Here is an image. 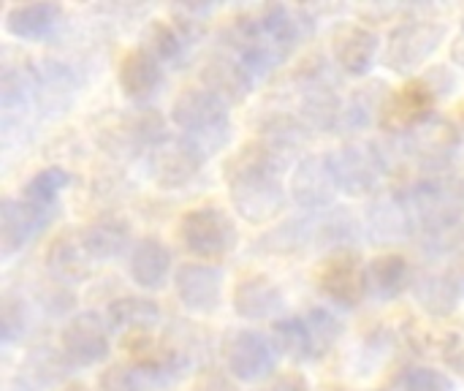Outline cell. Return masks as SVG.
Listing matches in <instances>:
<instances>
[{
    "label": "cell",
    "instance_id": "4dcf8cb0",
    "mask_svg": "<svg viewBox=\"0 0 464 391\" xmlns=\"http://www.w3.org/2000/svg\"><path fill=\"white\" fill-rule=\"evenodd\" d=\"M139 46L152 54L163 68L166 65H182L188 52H190V41L182 35V30L171 22V19H150L139 35Z\"/></svg>",
    "mask_w": 464,
    "mask_h": 391
},
{
    "label": "cell",
    "instance_id": "ba28073f",
    "mask_svg": "<svg viewBox=\"0 0 464 391\" xmlns=\"http://www.w3.org/2000/svg\"><path fill=\"white\" fill-rule=\"evenodd\" d=\"M147 174L160 191H185L193 185L207 166V158L179 133H169L160 139L147 155Z\"/></svg>",
    "mask_w": 464,
    "mask_h": 391
},
{
    "label": "cell",
    "instance_id": "484cf974",
    "mask_svg": "<svg viewBox=\"0 0 464 391\" xmlns=\"http://www.w3.org/2000/svg\"><path fill=\"white\" fill-rule=\"evenodd\" d=\"M71 370L73 367L63 357L60 346H35L24 357L19 376L11 381L8 391H46L63 384Z\"/></svg>",
    "mask_w": 464,
    "mask_h": 391
},
{
    "label": "cell",
    "instance_id": "5b68a950",
    "mask_svg": "<svg viewBox=\"0 0 464 391\" xmlns=\"http://www.w3.org/2000/svg\"><path fill=\"white\" fill-rule=\"evenodd\" d=\"M177 237L182 248L204 264L228 259L239 245V231H237L234 218L223 207H215V204L188 210L179 218Z\"/></svg>",
    "mask_w": 464,
    "mask_h": 391
},
{
    "label": "cell",
    "instance_id": "b9f144b4",
    "mask_svg": "<svg viewBox=\"0 0 464 391\" xmlns=\"http://www.w3.org/2000/svg\"><path fill=\"white\" fill-rule=\"evenodd\" d=\"M443 359H446L457 373H462L464 376V346L459 337L451 335V337L443 340Z\"/></svg>",
    "mask_w": 464,
    "mask_h": 391
},
{
    "label": "cell",
    "instance_id": "d6a6232c",
    "mask_svg": "<svg viewBox=\"0 0 464 391\" xmlns=\"http://www.w3.org/2000/svg\"><path fill=\"white\" fill-rule=\"evenodd\" d=\"M272 343L277 348L280 357L304 365V362H318L315 359V343H313V332L304 316H285L277 318L272 324Z\"/></svg>",
    "mask_w": 464,
    "mask_h": 391
},
{
    "label": "cell",
    "instance_id": "83f0119b",
    "mask_svg": "<svg viewBox=\"0 0 464 391\" xmlns=\"http://www.w3.org/2000/svg\"><path fill=\"white\" fill-rule=\"evenodd\" d=\"M411 261L400 253H381L367 264V297L375 302H394L413 288Z\"/></svg>",
    "mask_w": 464,
    "mask_h": 391
},
{
    "label": "cell",
    "instance_id": "9c48e42d",
    "mask_svg": "<svg viewBox=\"0 0 464 391\" xmlns=\"http://www.w3.org/2000/svg\"><path fill=\"white\" fill-rule=\"evenodd\" d=\"M321 297L343 310H356L367 299V264L356 250H334L315 269Z\"/></svg>",
    "mask_w": 464,
    "mask_h": 391
},
{
    "label": "cell",
    "instance_id": "9a60e30c",
    "mask_svg": "<svg viewBox=\"0 0 464 391\" xmlns=\"http://www.w3.org/2000/svg\"><path fill=\"white\" fill-rule=\"evenodd\" d=\"M381 35L362 22H340L329 35V52L332 63L340 73L362 79L370 76L381 57Z\"/></svg>",
    "mask_w": 464,
    "mask_h": 391
},
{
    "label": "cell",
    "instance_id": "f35d334b",
    "mask_svg": "<svg viewBox=\"0 0 464 391\" xmlns=\"http://www.w3.org/2000/svg\"><path fill=\"white\" fill-rule=\"evenodd\" d=\"M310 332H313V343H315V359H324L340 340L343 335V324L337 321V316L326 308H313L304 313Z\"/></svg>",
    "mask_w": 464,
    "mask_h": 391
},
{
    "label": "cell",
    "instance_id": "ffe728a7",
    "mask_svg": "<svg viewBox=\"0 0 464 391\" xmlns=\"http://www.w3.org/2000/svg\"><path fill=\"white\" fill-rule=\"evenodd\" d=\"M117 84H120V93L125 95V101L144 109L160 95V90L166 84V68L152 54H147L141 46H136L122 54L120 68H117Z\"/></svg>",
    "mask_w": 464,
    "mask_h": 391
},
{
    "label": "cell",
    "instance_id": "d4e9b609",
    "mask_svg": "<svg viewBox=\"0 0 464 391\" xmlns=\"http://www.w3.org/2000/svg\"><path fill=\"white\" fill-rule=\"evenodd\" d=\"M63 22V5L38 0V3H14L5 8L3 27L16 41H46Z\"/></svg>",
    "mask_w": 464,
    "mask_h": 391
},
{
    "label": "cell",
    "instance_id": "30bf717a",
    "mask_svg": "<svg viewBox=\"0 0 464 391\" xmlns=\"http://www.w3.org/2000/svg\"><path fill=\"white\" fill-rule=\"evenodd\" d=\"M397 144L402 155L419 166V171H449L446 166L454 161L462 144V131L449 117L435 114L408 136L397 139Z\"/></svg>",
    "mask_w": 464,
    "mask_h": 391
},
{
    "label": "cell",
    "instance_id": "8d00e7d4",
    "mask_svg": "<svg viewBox=\"0 0 464 391\" xmlns=\"http://www.w3.org/2000/svg\"><path fill=\"white\" fill-rule=\"evenodd\" d=\"M30 327V316H27V305L22 302V297L5 291L3 294V305H0V343L3 348L16 346Z\"/></svg>",
    "mask_w": 464,
    "mask_h": 391
},
{
    "label": "cell",
    "instance_id": "1f68e13d",
    "mask_svg": "<svg viewBox=\"0 0 464 391\" xmlns=\"http://www.w3.org/2000/svg\"><path fill=\"white\" fill-rule=\"evenodd\" d=\"M362 223L351 210L332 207L321 215H315V245L334 250H356V242L362 239Z\"/></svg>",
    "mask_w": 464,
    "mask_h": 391
},
{
    "label": "cell",
    "instance_id": "74e56055",
    "mask_svg": "<svg viewBox=\"0 0 464 391\" xmlns=\"http://www.w3.org/2000/svg\"><path fill=\"white\" fill-rule=\"evenodd\" d=\"M392 391H454V381L443 370L427 365H411L397 373Z\"/></svg>",
    "mask_w": 464,
    "mask_h": 391
},
{
    "label": "cell",
    "instance_id": "4316f807",
    "mask_svg": "<svg viewBox=\"0 0 464 391\" xmlns=\"http://www.w3.org/2000/svg\"><path fill=\"white\" fill-rule=\"evenodd\" d=\"M392 95V87L381 79H372L367 84H359L345 101H343V117L337 133H362L381 122L383 106Z\"/></svg>",
    "mask_w": 464,
    "mask_h": 391
},
{
    "label": "cell",
    "instance_id": "ac0fdd59",
    "mask_svg": "<svg viewBox=\"0 0 464 391\" xmlns=\"http://www.w3.org/2000/svg\"><path fill=\"white\" fill-rule=\"evenodd\" d=\"M95 259L84 242L82 229H65L60 231L49 248H46V272L54 283L60 286H79L87 278H92L95 269Z\"/></svg>",
    "mask_w": 464,
    "mask_h": 391
},
{
    "label": "cell",
    "instance_id": "5bb4252c",
    "mask_svg": "<svg viewBox=\"0 0 464 391\" xmlns=\"http://www.w3.org/2000/svg\"><path fill=\"white\" fill-rule=\"evenodd\" d=\"M57 207H41L27 199L5 196L0 201V256L11 259L30 248L54 220Z\"/></svg>",
    "mask_w": 464,
    "mask_h": 391
},
{
    "label": "cell",
    "instance_id": "e0dca14e",
    "mask_svg": "<svg viewBox=\"0 0 464 391\" xmlns=\"http://www.w3.org/2000/svg\"><path fill=\"white\" fill-rule=\"evenodd\" d=\"M364 231H367L370 242H375V245H402L419 234L397 188L386 191V193H375L370 199Z\"/></svg>",
    "mask_w": 464,
    "mask_h": 391
},
{
    "label": "cell",
    "instance_id": "4fadbf2b",
    "mask_svg": "<svg viewBox=\"0 0 464 391\" xmlns=\"http://www.w3.org/2000/svg\"><path fill=\"white\" fill-rule=\"evenodd\" d=\"M174 294L177 302L201 318L220 313L226 294V275L218 264L188 261L174 269Z\"/></svg>",
    "mask_w": 464,
    "mask_h": 391
},
{
    "label": "cell",
    "instance_id": "7bdbcfd3",
    "mask_svg": "<svg viewBox=\"0 0 464 391\" xmlns=\"http://www.w3.org/2000/svg\"><path fill=\"white\" fill-rule=\"evenodd\" d=\"M451 60L457 63L459 71H464V14L462 22H459V33H457V38L451 41Z\"/></svg>",
    "mask_w": 464,
    "mask_h": 391
},
{
    "label": "cell",
    "instance_id": "3957f363",
    "mask_svg": "<svg viewBox=\"0 0 464 391\" xmlns=\"http://www.w3.org/2000/svg\"><path fill=\"white\" fill-rule=\"evenodd\" d=\"M169 120L207 161L231 144V109L207 87H185L177 93Z\"/></svg>",
    "mask_w": 464,
    "mask_h": 391
},
{
    "label": "cell",
    "instance_id": "f546056e",
    "mask_svg": "<svg viewBox=\"0 0 464 391\" xmlns=\"http://www.w3.org/2000/svg\"><path fill=\"white\" fill-rule=\"evenodd\" d=\"M84 242L98 264L117 261L133 250V229L122 218H98L82 229Z\"/></svg>",
    "mask_w": 464,
    "mask_h": 391
},
{
    "label": "cell",
    "instance_id": "7c38bea8",
    "mask_svg": "<svg viewBox=\"0 0 464 391\" xmlns=\"http://www.w3.org/2000/svg\"><path fill=\"white\" fill-rule=\"evenodd\" d=\"M438 93L430 87V82L424 76L408 79L400 90H392L381 122L378 128L392 133L394 139L408 136L411 131H416L419 125H424L427 120L435 117V106H438Z\"/></svg>",
    "mask_w": 464,
    "mask_h": 391
},
{
    "label": "cell",
    "instance_id": "2e32d148",
    "mask_svg": "<svg viewBox=\"0 0 464 391\" xmlns=\"http://www.w3.org/2000/svg\"><path fill=\"white\" fill-rule=\"evenodd\" d=\"M337 193H340V188H337V180L332 174L326 155H304L291 169L288 196L307 215H321V212L332 210Z\"/></svg>",
    "mask_w": 464,
    "mask_h": 391
},
{
    "label": "cell",
    "instance_id": "6da1fadb",
    "mask_svg": "<svg viewBox=\"0 0 464 391\" xmlns=\"http://www.w3.org/2000/svg\"><path fill=\"white\" fill-rule=\"evenodd\" d=\"M294 155L275 147L272 142L256 136L234 152L226 166V188L234 212L250 226H269L283 218L288 204V188L283 185V174L291 171Z\"/></svg>",
    "mask_w": 464,
    "mask_h": 391
},
{
    "label": "cell",
    "instance_id": "cb8c5ba5",
    "mask_svg": "<svg viewBox=\"0 0 464 391\" xmlns=\"http://www.w3.org/2000/svg\"><path fill=\"white\" fill-rule=\"evenodd\" d=\"M413 299L432 318H449L459 310L462 283L451 269H424L413 278Z\"/></svg>",
    "mask_w": 464,
    "mask_h": 391
},
{
    "label": "cell",
    "instance_id": "60d3db41",
    "mask_svg": "<svg viewBox=\"0 0 464 391\" xmlns=\"http://www.w3.org/2000/svg\"><path fill=\"white\" fill-rule=\"evenodd\" d=\"M264 391H313L310 389V381L302 376V373H283V376H275Z\"/></svg>",
    "mask_w": 464,
    "mask_h": 391
},
{
    "label": "cell",
    "instance_id": "603a6c76",
    "mask_svg": "<svg viewBox=\"0 0 464 391\" xmlns=\"http://www.w3.org/2000/svg\"><path fill=\"white\" fill-rule=\"evenodd\" d=\"M171 269L174 259L160 237H141L128 253V278L141 291H160L169 283Z\"/></svg>",
    "mask_w": 464,
    "mask_h": 391
},
{
    "label": "cell",
    "instance_id": "836d02e7",
    "mask_svg": "<svg viewBox=\"0 0 464 391\" xmlns=\"http://www.w3.org/2000/svg\"><path fill=\"white\" fill-rule=\"evenodd\" d=\"M307 245H315V215L288 218L258 242V248L269 253H296V250H304Z\"/></svg>",
    "mask_w": 464,
    "mask_h": 391
},
{
    "label": "cell",
    "instance_id": "8992f818",
    "mask_svg": "<svg viewBox=\"0 0 464 391\" xmlns=\"http://www.w3.org/2000/svg\"><path fill=\"white\" fill-rule=\"evenodd\" d=\"M326 158L340 193L353 199L375 196L392 169L386 150L375 142H345L343 147L326 152Z\"/></svg>",
    "mask_w": 464,
    "mask_h": 391
},
{
    "label": "cell",
    "instance_id": "ab89813d",
    "mask_svg": "<svg viewBox=\"0 0 464 391\" xmlns=\"http://www.w3.org/2000/svg\"><path fill=\"white\" fill-rule=\"evenodd\" d=\"M193 391H239V389H237V381H234L226 370L204 367V370H198V376H196V381H193Z\"/></svg>",
    "mask_w": 464,
    "mask_h": 391
},
{
    "label": "cell",
    "instance_id": "d6986e66",
    "mask_svg": "<svg viewBox=\"0 0 464 391\" xmlns=\"http://www.w3.org/2000/svg\"><path fill=\"white\" fill-rule=\"evenodd\" d=\"M30 79H33V103L41 114L68 112L79 90V76L68 63L52 57L38 60L35 65H30Z\"/></svg>",
    "mask_w": 464,
    "mask_h": 391
},
{
    "label": "cell",
    "instance_id": "d590c367",
    "mask_svg": "<svg viewBox=\"0 0 464 391\" xmlns=\"http://www.w3.org/2000/svg\"><path fill=\"white\" fill-rule=\"evenodd\" d=\"M98 389L101 391H152L160 389L158 381L139 365L133 362H120L109 365L98 376Z\"/></svg>",
    "mask_w": 464,
    "mask_h": 391
},
{
    "label": "cell",
    "instance_id": "277c9868",
    "mask_svg": "<svg viewBox=\"0 0 464 391\" xmlns=\"http://www.w3.org/2000/svg\"><path fill=\"white\" fill-rule=\"evenodd\" d=\"M421 11V8H416ZM449 38V24L435 16H405L392 27L383 44V65L405 79H416V73L438 54V49Z\"/></svg>",
    "mask_w": 464,
    "mask_h": 391
},
{
    "label": "cell",
    "instance_id": "8fae6325",
    "mask_svg": "<svg viewBox=\"0 0 464 391\" xmlns=\"http://www.w3.org/2000/svg\"><path fill=\"white\" fill-rule=\"evenodd\" d=\"M60 351L73 370L95 367L109 359L111 351V329L103 316L87 310L76 313L60 329Z\"/></svg>",
    "mask_w": 464,
    "mask_h": 391
},
{
    "label": "cell",
    "instance_id": "52a82bcc",
    "mask_svg": "<svg viewBox=\"0 0 464 391\" xmlns=\"http://www.w3.org/2000/svg\"><path fill=\"white\" fill-rule=\"evenodd\" d=\"M223 370L237 384H264L277 376V348L272 337L256 329H228L220 340Z\"/></svg>",
    "mask_w": 464,
    "mask_h": 391
},
{
    "label": "cell",
    "instance_id": "44dd1931",
    "mask_svg": "<svg viewBox=\"0 0 464 391\" xmlns=\"http://www.w3.org/2000/svg\"><path fill=\"white\" fill-rule=\"evenodd\" d=\"M231 305H234V313L242 321H250V324L272 321L275 324L277 318H283L285 294L269 275L253 272V275H245L234 286Z\"/></svg>",
    "mask_w": 464,
    "mask_h": 391
},
{
    "label": "cell",
    "instance_id": "e575fe53",
    "mask_svg": "<svg viewBox=\"0 0 464 391\" xmlns=\"http://www.w3.org/2000/svg\"><path fill=\"white\" fill-rule=\"evenodd\" d=\"M73 182L71 171L63 169V166H46V169H38L24 191H22V199L33 201V204H41V207H57V199L60 193Z\"/></svg>",
    "mask_w": 464,
    "mask_h": 391
},
{
    "label": "cell",
    "instance_id": "ee69618b",
    "mask_svg": "<svg viewBox=\"0 0 464 391\" xmlns=\"http://www.w3.org/2000/svg\"><path fill=\"white\" fill-rule=\"evenodd\" d=\"M63 391H90L84 384H65V389Z\"/></svg>",
    "mask_w": 464,
    "mask_h": 391
},
{
    "label": "cell",
    "instance_id": "7a4b0ae2",
    "mask_svg": "<svg viewBox=\"0 0 464 391\" xmlns=\"http://www.w3.org/2000/svg\"><path fill=\"white\" fill-rule=\"evenodd\" d=\"M416 231L438 239L464 220V177L454 171H419L397 185Z\"/></svg>",
    "mask_w": 464,
    "mask_h": 391
},
{
    "label": "cell",
    "instance_id": "f1b7e54d",
    "mask_svg": "<svg viewBox=\"0 0 464 391\" xmlns=\"http://www.w3.org/2000/svg\"><path fill=\"white\" fill-rule=\"evenodd\" d=\"M160 305L150 297H117L106 305V324L111 332L130 337V335H147L155 332L160 324Z\"/></svg>",
    "mask_w": 464,
    "mask_h": 391
},
{
    "label": "cell",
    "instance_id": "7402d4cb",
    "mask_svg": "<svg viewBox=\"0 0 464 391\" xmlns=\"http://www.w3.org/2000/svg\"><path fill=\"white\" fill-rule=\"evenodd\" d=\"M201 87L212 90L231 106V103L247 101V95L256 90V79L239 63L237 54H231L228 49L220 46L201 68Z\"/></svg>",
    "mask_w": 464,
    "mask_h": 391
}]
</instances>
